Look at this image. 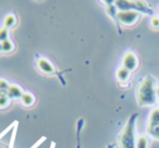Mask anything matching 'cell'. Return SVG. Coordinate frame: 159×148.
<instances>
[{
    "mask_svg": "<svg viewBox=\"0 0 159 148\" xmlns=\"http://www.w3.org/2000/svg\"><path fill=\"white\" fill-rule=\"evenodd\" d=\"M8 37H9V29L6 27H2L1 29H0V42L9 39Z\"/></svg>",
    "mask_w": 159,
    "mask_h": 148,
    "instance_id": "obj_14",
    "label": "cell"
},
{
    "mask_svg": "<svg viewBox=\"0 0 159 148\" xmlns=\"http://www.w3.org/2000/svg\"><path fill=\"white\" fill-rule=\"evenodd\" d=\"M157 90L155 89V81L152 76H147L141 82L138 89V102L141 106H151L155 104Z\"/></svg>",
    "mask_w": 159,
    "mask_h": 148,
    "instance_id": "obj_1",
    "label": "cell"
},
{
    "mask_svg": "<svg viewBox=\"0 0 159 148\" xmlns=\"http://www.w3.org/2000/svg\"><path fill=\"white\" fill-rule=\"evenodd\" d=\"M21 102L24 106L30 107V106H33L34 103H35V96H34L32 93H30V92H25V93H23V95H22Z\"/></svg>",
    "mask_w": 159,
    "mask_h": 148,
    "instance_id": "obj_8",
    "label": "cell"
},
{
    "mask_svg": "<svg viewBox=\"0 0 159 148\" xmlns=\"http://www.w3.org/2000/svg\"><path fill=\"white\" fill-rule=\"evenodd\" d=\"M0 148H4L3 146H2V145H0Z\"/></svg>",
    "mask_w": 159,
    "mask_h": 148,
    "instance_id": "obj_21",
    "label": "cell"
},
{
    "mask_svg": "<svg viewBox=\"0 0 159 148\" xmlns=\"http://www.w3.org/2000/svg\"><path fill=\"white\" fill-rule=\"evenodd\" d=\"M149 133H151V135H153L155 138L159 140V127L154 128V129L152 130V131H149Z\"/></svg>",
    "mask_w": 159,
    "mask_h": 148,
    "instance_id": "obj_18",
    "label": "cell"
},
{
    "mask_svg": "<svg viewBox=\"0 0 159 148\" xmlns=\"http://www.w3.org/2000/svg\"><path fill=\"white\" fill-rule=\"evenodd\" d=\"M10 103V100H9V96H0V108H6L7 106Z\"/></svg>",
    "mask_w": 159,
    "mask_h": 148,
    "instance_id": "obj_15",
    "label": "cell"
},
{
    "mask_svg": "<svg viewBox=\"0 0 159 148\" xmlns=\"http://www.w3.org/2000/svg\"><path fill=\"white\" fill-rule=\"evenodd\" d=\"M148 147V141H147L146 136H139L136 140L135 148H147Z\"/></svg>",
    "mask_w": 159,
    "mask_h": 148,
    "instance_id": "obj_12",
    "label": "cell"
},
{
    "mask_svg": "<svg viewBox=\"0 0 159 148\" xmlns=\"http://www.w3.org/2000/svg\"><path fill=\"white\" fill-rule=\"evenodd\" d=\"M37 67L44 74H53L55 70L52 63L46 59H42V57L37 60Z\"/></svg>",
    "mask_w": 159,
    "mask_h": 148,
    "instance_id": "obj_5",
    "label": "cell"
},
{
    "mask_svg": "<svg viewBox=\"0 0 159 148\" xmlns=\"http://www.w3.org/2000/svg\"><path fill=\"white\" fill-rule=\"evenodd\" d=\"M9 87H10V84H9V82L7 81V80L0 79V90H3V91H8Z\"/></svg>",
    "mask_w": 159,
    "mask_h": 148,
    "instance_id": "obj_16",
    "label": "cell"
},
{
    "mask_svg": "<svg viewBox=\"0 0 159 148\" xmlns=\"http://www.w3.org/2000/svg\"><path fill=\"white\" fill-rule=\"evenodd\" d=\"M159 127V108H155L149 115L148 119V132L154 128Z\"/></svg>",
    "mask_w": 159,
    "mask_h": 148,
    "instance_id": "obj_6",
    "label": "cell"
},
{
    "mask_svg": "<svg viewBox=\"0 0 159 148\" xmlns=\"http://www.w3.org/2000/svg\"><path fill=\"white\" fill-rule=\"evenodd\" d=\"M139 64V61L136 55L133 52H127L122 60V67H125L129 71H133L136 69Z\"/></svg>",
    "mask_w": 159,
    "mask_h": 148,
    "instance_id": "obj_4",
    "label": "cell"
},
{
    "mask_svg": "<svg viewBox=\"0 0 159 148\" xmlns=\"http://www.w3.org/2000/svg\"><path fill=\"white\" fill-rule=\"evenodd\" d=\"M156 92H157V96H159V88L157 89V91H156Z\"/></svg>",
    "mask_w": 159,
    "mask_h": 148,
    "instance_id": "obj_20",
    "label": "cell"
},
{
    "mask_svg": "<svg viewBox=\"0 0 159 148\" xmlns=\"http://www.w3.org/2000/svg\"><path fill=\"white\" fill-rule=\"evenodd\" d=\"M15 23H16V17H15V15H13V14L7 15V17L4 19V22H3L4 27L8 28V29L11 27H13V26L15 25Z\"/></svg>",
    "mask_w": 159,
    "mask_h": 148,
    "instance_id": "obj_10",
    "label": "cell"
},
{
    "mask_svg": "<svg viewBox=\"0 0 159 148\" xmlns=\"http://www.w3.org/2000/svg\"><path fill=\"white\" fill-rule=\"evenodd\" d=\"M1 44H2V52H4V53L12 52L13 49H14V44H13V42L11 41L10 39H7V40H4V41H2Z\"/></svg>",
    "mask_w": 159,
    "mask_h": 148,
    "instance_id": "obj_11",
    "label": "cell"
},
{
    "mask_svg": "<svg viewBox=\"0 0 159 148\" xmlns=\"http://www.w3.org/2000/svg\"><path fill=\"white\" fill-rule=\"evenodd\" d=\"M106 11H107V13H108V14L113 17V19L117 20L118 11H117V7H116L115 2H114V3H111V4H109V6H107Z\"/></svg>",
    "mask_w": 159,
    "mask_h": 148,
    "instance_id": "obj_13",
    "label": "cell"
},
{
    "mask_svg": "<svg viewBox=\"0 0 159 148\" xmlns=\"http://www.w3.org/2000/svg\"><path fill=\"white\" fill-rule=\"evenodd\" d=\"M151 25H152V27L155 28V29L159 28V19L158 17H153V19H152Z\"/></svg>",
    "mask_w": 159,
    "mask_h": 148,
    "instance_id": "obj_17",
    "label": "cell"
},
{
    "mask_svg": "<svg viewBox=\"0 0 159 148\" xmlns=\"http://www.w3.org/2000/svg\"><path fill=\"white\" fill-rule=\"evenodd\" d=\"M140 12L138 11H118L117 20L124 25H132L138 21Z\"/></svg>",
    "mask_w": 159,
    "mask_h": 148,
    "instance_id": "obj_3",
    "label": "cell"
},
{
    "mask_svg": "<svg viewBox=\"0 0 159 148\" xmlns=\"http://www.w3.org/2000/svg\"><path fill=\"white\" fill-rule=\"evenodd\" d=\"M116 76H117V79L119 80V81L125 82V81H127L128 78H129L130 71L125 68V67H120L117 70V73H116Z\"/></svg>",
    "mask_w": 159,
    "mask_h": 148,
    "instance_id": "obj_9",
    "label": "cell"
},
{
    "mask_svg": "<svg viewBox=\"0 0 159 148\" xmlns=\"http://www.w3.org/2000/svg\"><path fill=\"white\" fill-rule=\"evenodd\" d=\"M134 124H135L134 117H131L119 136V144L121 148H135L136 140L134 133Z\"/></svg>",
    "mask_w": 159,
    "mask_h": 148,
    "instance_id": "obj_2",
    "label": "cell"
},
{
    "mask_svg": "<svg viewBox=\"0 0 159 148\" xmlns=\"http://www.w3.org/2000/svg\"><path fill=\"white\" fill-rule=\"evenodd\" d=\"M2 52V44H1V42H0V53Z\"/></svg>",
    "mask_w": 159,
    "mask_h": 148,
    "instance_id": "obj_19",
    "label": "cell"
},
{
    "mask_svg": "<svg viewBox=\"0 0 159 148\" xmlns=\"http://www.w3.org/2000/svg\"><path fill=\"white\" fill-rule=\"evenodd\" d=\"M7 93H8L9 97H12V98H21L22 95H23L22 89L19 86H16V84H12V86L9 87Z\"/></svg>",
    "mask_w": 159,
    "mask_h": 148,
    "instance_id": "obj_7",
    "label": "cell"
}]
</instances>
